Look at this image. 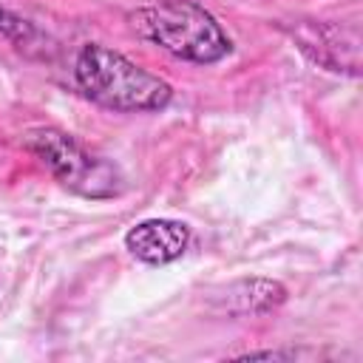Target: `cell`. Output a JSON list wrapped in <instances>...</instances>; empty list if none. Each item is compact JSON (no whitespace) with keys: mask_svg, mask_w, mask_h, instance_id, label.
<instances>
[{"mask_svg":"<svg viewBox=\"0 0 363 363\" xmlns=\"http://www.w3.org/2000/svg\"><path fill=\"white\" fill-rule=\"evenodd\" d=\"M301 352H295V349H286V352H281V349H267V352H247V354H241V360H281V357H286V360H292V357H298Z\"/></svg>","mask_w":363,"mask_h":363,"instance_id":"obj_8","label":"cell"},{"mask_svg":"<svg viewBox=\"0 0 363 363\" xmlns=\"http://www.w3.org/2000/svg\"><path fill=\"white\" fill-rule=\"evenodd\" d=\"M74 82L85 99L116 113H156L173 99L170 82L99 43H85L77 51Z\"/></svg>","mask_w":363,"mask_h":363,"instance_id":"obj_1","label":"cell"},{"mask_svg":"<svg viewBox=\"0 0 363 363\" xmlns=\"http://www.w3.org/2000/svg\"><path fill=\"white\" fill-rule=\"evenodd\" d=\"M23 145L54 176V182H60V187H65L74 196L105 201L116 199L125 190V176L113 162L91 153L82 142H77L71 133L60 128L28 130Z\"/></svg>","mask_w":363,"mask_h":363,"instance_id":"obj_3","label":"cell"},{"mask_svg":"<svg viewBox=\"0 0 363 363\" xmlns=\"http://www.w3.org/2000/svg\"><path fill=\"white\" fill-rule=\"evenodd\" d=\"M286 301V286L275 278H238L227 286H221L213 298L210 306L221 315L233 318H252V315H267L275 312Z\"/></svg>","mask_w":363,"mask_h":363,"instance_id":"obj_6","label":"cell"},{"mask_svg":"<svg viewBox=\"0 0 363 363\" xmlns=\"http://www.w3.org/2000/svg\"><path fill=\"white\" fill-rule=\"evenodd\" d=\"M0 37L17 43V45L23 48V45H31V40L40 37V34H37V28H34L28 20L11 14L9 9H0Z\"/></svg>","mask_w":363,"mask_h":363,"instance_id":"obj_7","label":"cell"},{"mask_svg":"<svg viewBox=\"0 0 363 363\" xmlns=\"http://www.w3.org/2000/svg\"><path fill=\"white\" fill-rule=\"evenodd\" d=\"M190 238V227L179 218H145L125 233V250L147 267H164L187 252Z\"/></svg>","mask_w":363,"mask_h":363,"instance_id":"obj_5","label":"cell"},{"mask_svg":"<svg viewBox=\"0 0 363 363\" xmlns=\"http://www.w3.org/2000/svg\"><path fill=\"white\" fill-rule=\"evenodd\" d=\"M133 31L176 60L213 65L233 51L221 23L196 0H156L130 11Z\"/></svg>","mask_w":363,"mask_h":363,"instance_id":"obj_2","label":"cell"},{"mask_svg":"<svg viewBox=\"0 0 363 363\" xmlns=\"http://www.w3.org/2000/svg\"><path fill=\"white\" fill-rule=\"evenodd\" d=\"M295 48L318 68L332 74L357 77L360 74V31L352 23H326V20H301L284 26Z\"/></svg>","mask_w":363,"mask_h":363,"instance_id":"obj_4","label":"cell"}]
</instances>
